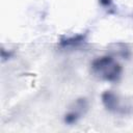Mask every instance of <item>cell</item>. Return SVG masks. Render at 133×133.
Masks as SVG:
<instances>
[{"mask_svg":"<svg viewBox=\"0 0 133 133\" xmlns=\"http://www.w3.org/2000/svg\"><path fill=\"white\" fill-rule=\"evenodd\" d=\"M95 74L108 81H115L122 73V66L113 60L110 55H104L96 58L91 63Z\"/></svg>","mask_w":133,"mask_h":133,"instance_id":"6da1fadb","label":"cell"},{"mask_svg":"<svg viewBox=\"0 0 133 133\" xmlns=\"http://www.w3.org/2000/svg\"><path fill=\"white\" fill-rule=\"evenodd\" d=\"M102 100H103V103H104L105 107L108 110H112V111H118L119 110L117 97L113 92H111V91L104 92L103 96H102Z\"/></svg>","mask_w":133,"mask_h":133,"instance_id":"3957f363","label":"cell"},{"mask_svg":"<svg viewBox=\"0 0 133 133\" xmlns=\"http://www.w3.org/2000/svg\"><path fill=\"white\" fill-rule=\"evenodd\" d=\"M75 107L76 109L75 110H70V112H68L64 116V122L68 123V124H73L75 123L79 117H80V114L83 112V109H86L87 107V103H86V100L85 99H79L76 101L75 103Z\"/></svg>","mask_w":133,"mask_h":133,"instance_id":"7a4b0ae2","label":"cell"}]
</instances>
